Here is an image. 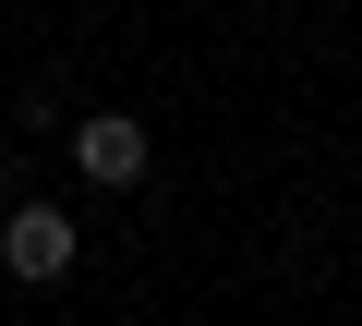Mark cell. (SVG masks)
<instances>
[{
	"label": "cell",
	"mask_w": 362,
	"mask_h": 326,
	"mask_svg": "<svg viewBox=\"0 0 362 326\" xmlns=\"http://www.w3.org/2000/svg\"><path fill=\"white\" fill-rule=\"evenodd\" d=\"M0 266H13L25 290L73 278V206H13V218H0Z\"/></svg>",
	"instance_id": "cell-2"
},
{
	"label": "cell",
	"mask_w": 362,
	"mask_h": 326,
	"mask_svg": "<svg viewBox=\"0 0 362 326\" xmlns=\"http://www.w3.org/2000/svg\"><path fill=\"white\" fill-rule=\"evenodd\" d=\"M73 182H97V194H133L145 182V121L133 109H85L73 121Z\"/></svg>",
	"instance_id": "cell-1"
}]
</instances>
